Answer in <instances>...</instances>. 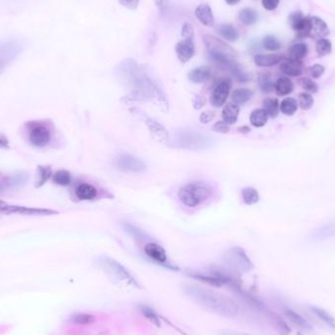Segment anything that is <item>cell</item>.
<instances>
[{"label":"cell","mask_w":335,"mask_h":335,"mask_svg":"<svg viewBox=\"0 0 335 335\" xmlns=\"http://www.w3.org/2000/svg\"><path fill=\"white\" fill-rule=\"evenodd\" d=\"M183 294L206 311L224 318H235L240 312L238 303L229 296L197 284L182 285Z\"/></svg>","instance_id":"6da1fadb"},{"label":"cell","mask_w":335,"mask_h":335,"mask_svg":"<svg viewBox=\"0 0 335 335\" xmlns=\"http://www.w3.org/2000/svg\"><path fill=\"white\" fill-rule=\"evenodd\" d=\"M203 40L210 57L221 69L231 72L241 82L248 80V76L237 63V53L232 47L211 34H205Z\"/></svg>","instance_id":"7a4b0ae2"},{"label":"cell","mask_w":335,"mask_h":335,"mask_svg":"<svg viewBox=\"0 0 335 335\" xmlns=\"http://www.w3.org/2000/svg\"><path fill=\"white\" fill-rule=\"evenodd\" d=\"M98 265L105 274L113 280L135 288H141L136 276L118 261L110 257L102 256L98 259Z\"/></svg>","instance_id":"3957f363"},{"label":"cell","mask_w":335,"mask_h":335,"mask_svg":"<svg viewBox=\"0 0 335 335\" xmlns=\"http://www.w3.org/2000/svg\"><path fill=\"white\" fill-rule=\"evenodd\" d=\"M213 189L208 183L192 182L186 183L179 191V198L187 207L194 208L212 195Z\"/></svg>","instance_id":"277c9868"},{"label":"cell","mask_w":335,"mask_h":335,"mask_svg":"<svg viewBox=\"0 0 335 335\" xmlns=\"http://www.w3.org/2000/svg\"><path fill=\"white\" fill-rule=\"evenodd\" d=\"M26 135L30 144L36 148L47 146L52 139V122L46 120H34L25 122Z\"/></svg>","instance_id":"5b68a950"},{"label":"cell","mask_w":335,"mask_h":335,"mask_svg":"<svg viewBox=\"0 0 335 335\" xmlns=\"http://www.w3.org/2000/svg\"><path fill=\"white\" fill-rule=\"evenodd\" d=\"M223 264L229 272L236 275L247 274L254 270L255 266L241 247H232L223 256Z\"/></svg>","instance_id":"8992f818"},{"label":"cell","mask_w":335,"mask_h":335,"mask_svg":"<svg viewBox=\"0 0 335 335\" xmlns=\"http://www.w3.org/2000/svg\"><path fill=\"white\" fill-rule=\"evenodd\" d=\"M175 140L177 147L195 151L205 149L212 143L211 139L207 136L193 130H183L179 132Z\"/></svg>","instance_id":"52a82bcc"},{"label":"cell","mask_w":335,"mask_h":335,"mask_svg":"<svg viewBox=\"0 0 335 335\" xmlns=\"http://www.w3.org/2000/svg\"><path fill=\"white\" fill-rule=\"evenodd\" d=\"M23 46L18 40H8L0 44V75L10 63L22 52Z\"/></svg>","instance_id":"ba28073f"},{"label":"cell","mask_w":335,"mask_h":335,"mask_svg":"<svg viewBox=\"0 0 335 335\" xmlns=\"http://www.w3.org/2000/svg\"><path fill=\"white\" fill-rule=\"evenodd\" d=\"M0 214L2 215H23V216H51L58 215L59 212L46 208H35V207H26L19 205H4L0 209Z\"/></svg>","instance_id":"9c48e42d"},{"label":"cell","mask_w":335,"mask_h":335,"mask_svg":"<svg viewBox=\"0 0 335 335\" xmlns=\"http://www.w3.org/2000/svg\"><path fill=\"white\" fill-rule=\"evenodd\" d=\"M144 252L147 255V257L154 261L156 264L162 265L172 271H179L178 267H175L169 263L167 253L161 245L153 242L147 243L144 246Z\"/></svg>","instance_id":"30bf717a"},{"label":"cell","mask_w":335,"mask_h":335,"mask_svg":"<svg viewBox=\"0 0 335 335\" xmlns=\"http://www.w3.org/2000/svg\"><path fill=\"white\" fill-rule=\"evenodd\" d=\"M116 166L121 171L128 173H140L146 169V165L139 158L128 153L119 155L116 160Z\"/></svg>","instance_id":"8fae6325"},{"label":"cell","mask_w":335,"mask_h":335,"mask_svg":"<svg viewBox=\"0 0 335 335\" xmlns=\"http://www.w3.org/2000/svg\"><path fill=\"white\" fill-rule=\"evenodd\" d=\"M231 90V82L229 79H224L214 89L210 97V103L214 107H222L228 100Z\"/></svg>","instance_id":"7c38bea8"},{"label":"cell","mask_w":335,"mask_h":335,"mask_svg":"<svg viewBox=\"0 0 335 335\" xmlns=\"http://www.w3.org/2000/svg\"><path fill=\"white\" fill-rule=\"evenodd\" d=\"M329 33V29L326 23L319 17H309V27L307 31V37L320 39L324 38Z\"/></svg>","instance_id":"4fadbf2b"},{"label":"cell","mask_w":335,"mask_h":335,"mask_svg":"<svg viewBox=\"0 0 335 335\" xmlns=\"http://www.w3.org/2000/svg\"><path fill=\"white\" fill-rule=\"evenodd\" d=\"M282 313L286 318V320L291 322L293 325H295L299 329V331L304 333V332H311L313 330L312 324L293 309L283 308Z\"/></svg>","instance_id":"5bb4252c"},{"label":"cell","mask_w":335,"mask_h":335,"mask_svg":"<svg viewBox=\"0 0 335 335\" xmlns=\"http://www.w3.org/2000/svg\"><path fill=\"white\" fill-rule=\"evenodd\" d=\"M28 176L25 173L15 174L12 176H6L0 178V195L9 189L17 188L27 183Z\"/></svg>","instance_id":"9a60e30c"},{"label":"cell","mask_w":335,"mask_h":335,"mask_svg":"<svg viewBox=\"0 0 335 335\" xmlns=\"http://www.w3.org/2000/svg\"><path fill=\"white\" fill-rule=\"evenodd\" d=\"M176 53L182 63H187L195 53V46L192 39H184L179 41L176 46Z\"/></svg>","instance_id":"2e32d148"},{"label":"cell","mask_w":335,"mask_h":335,"mask_svg":"<svg viewBox=\"0 0 335 335\" xmlns=\"http://www.w3.org/2000/svg\"><path fill=\"white\" fill-rule=\"evenodd\" d=\"M309 310L318 320H320L324 325L335 332V318L329 312L316 305H310Z\"/></svg>","instance_id":"e0dca14e"},{"label":"cell","mask_w":335,"mask_h":335,"mask_svg":"<svg viewBox=\"0 0 335 335\" xmlns=\"http://www.w3.org/2000/svg\"><path fill=\"white\" fill-rule=\"evenodd\" d=\"M145 122H146V125L148 127V130L151 133L152 137L159 142L166 144L169 140V134H167L166 129L160 122H158L155 120L146 119Z\"/></svg>","instance_id":"ac0fdd59"},{"label":"cell","mask_w":335,"mask_h":335,"mask_svg":"<svg viewBox=\"0 0 335 335\" xmlns=\"http://www.w3.org/2000/svg\"><path fill=\"white\" fill-rule=\"evenodd\" d=\"M195 16L204 26L213 27L215 25L213 11L209 4L203 3L198 5L195 9Z\"/></svg>","instance_id":"d6986e66"},{"label":"cell","mask_w":335,"mask_h":335,"mask_svg":"<svg viewBox=\"0 0 335 335\" xmlns=\"http://www.w3.org/2000/svg\"><path fill=\"white\" fill-rule=\"evenodd\" d=\"M212 76V69L208 66H201L193 69L188 74V79L194 83H202Z\"/></svg>","instance_id":"ffe728a7"},{"label":"cell","mask_w":335,"mask_h":335,"mask_svg":"<svg viewBox=\"0 0 335 335\" xmlns=\"http://www.w3.org/2000/svg\"><path fill=\"white\" fill-rule=\"evenodd\" d=\"M280 71L289 76H299L303 73V63L297 60H286L280 65Z\"/></svg>","instance_id":"44dd1931"},{"label":"cell","mask_w":335,"mask_h":335,"mask_svg":"<svg viewBox=\"0 0 335 335\" xmlns=\"http://www.w3.org/2000/svg\"><path fill=\"white\" fill-rule=\"evenodd\" d=\"M283 60L281 54H258L254 57V62L258 67H272Z\"/></svg>","instance_id":"7402d4cb"},{"label":"cell","mask_w":335,"mask_h":335,"mask_svg":"<svg viewBox=\"0 0 335 335\" xmlns=\"http://www.w3.org/2000/svg\"><path fill=\"white\" fill-rule=\"evenodd\" d=\"M76 196L82 201L93 200L97 196V189L92 184L81 183L76 187Z\"/></svg>","instance_id":"603a6c76"},{"label":"cell","mask_w":335,"mask_h":335,"mask_svg":"<svg viewBox=\"0 0 335 335\" xmlns=\"http://www.w3.org/2000/svg\"><path fill=\"white\" fill-rule=\"evenodd\" d=\"M294 90V85L289 77L282 76L279 77L274 83V91L279 96L288 95Z\"/></svg>","instance_id":"cb8c5ba5"},{"label":"cell","mask_w":335,"mask_h":335,"mask_svg":"<svg viewBox=\"0 0 335 335\" xmlns=\"http://www.w3.org/2000/svg\"><path fill=\"white\" fill-rule=\"evenodd\" d=\"M239 106L232 103H229L228 105H226L223 113H222V117H223V121L227 122L228 124H234L239 116Z\"/></svg>","instance_id":"d4e9b609"},{"label":"cell","mask_w":335,"mask_h":335,"mask_svg":"<svg viewBox=\"0 0 335 335\" xmlns=\"http://www.w3.org/2000/svg\"><path fill=\"white\" fill-rule=\"evenodd\" d=\"M335 236V223L324 225L320 229H316L312 232V238L314 240H324Z\"/></svg>","instance_id":"484cf974"},{"label":"cell","mask_w":335,"mask_h":335,"mask_svg":"<svg viewBox=\"0 0 335 335\" xmlns=\"http://www.w3.org/2000/svg\"><path fill=\"white\" fill-rule=\"evenodd\" d=\"M137 310L141 316H143L146 320H149L150 322L154 323L157 326H161V319L159 315L154 311L150 306L145 304H138Z\"/></svg>","instance_id":"4316f807"},{"label":"cell","mask_w":335,"mask_h":335,"mask_svg":"<svg viewBox=\"0 0 335 335\" xmlns=\"http://www.w3.org/2000/svg\"><path fill=\"white\" fill-rule=\"evenodd\" d=\"M309 49L306 44H295L293 46H290L288 49V56L291 60H297L301 61L303 58H305L308 55Z\"/></svg>","instance_id":"83f0119b"},{"label":"cell","mask_w":335,"mask_h":335,"mask_svg":"<svg viewBox=\"0 0 335 335\" xmlns=\"http://www.w3.org/2000/svg\"><path fill=\"white\" fill-rule=\"evenodd\" d=\"M52 177V169L50 166H37L36 170V182H35V188H39L44 186L48 180Z\"/></svg>","instance_id":"f1b7e54d"},{"label":"cell","mask_w":335,"mask_h":335,"mask_svg":"<svg viewBox=\"0 0 335 335\" xmlns=\"http://www.w3.org/2000/svg\"><path fill=\"white\" fill-rule=\"evenodd\" d=\"M268 119L269 115L263 108L254 110L250 115V122L255 128L264 127L268 122Z\"/></svg>","instance_id":"f546056e"},{"label":"cell","mask_w":335,"mask_h":335,"mask_svg":"<svg viewBox=\"0 0 335 335\" xmlns=\"http://www.w3.org/2000/svg\"><path fill=\"white\" fill-rule=\"evenodd\" d=\"M239 21L245 26H251L258 21V13L252 8H243L238 14Z\"/></svg>","instance_id":"4dcf8cb0"},{"label":"cell","mask_w":335,"mask_h":335,"mask_svg":"<svg viewBox=\"0 0 335 335\" xmlns=\"http://www.w3.org/2000/svg\"><path fill=\"white\" fill-rule=\"evenodd\" d=\"M253 96V92L248 90V89H239L234 91L232 95H231V99L232 102L236 105H241L246 102H248Z\"/></svg>","instance_id":"1f68e13d"},{"label":"cell","mask_w":335,"mask_h":335,"mask_svg":"<svg viewBox=\"0 0 335 335\" xmlns=\"http://www.w3.org/2000/svg\"><path fill=\"white\" fill-rule=\"evenodd\" d=\"M68 321L74 324H91L95 321V317L92 314H87V313H75L71 315L68 319Z\"/></svg>","instance_id":"d6a6232c"},{"label":"cell","mask_w":335,"mask_h":335,"mask_svg":"<svg viewBox=\"0 0 335 335\" xmlns=\"http://www.w3.org/2000/svg\"><path fill=\"white\" fill-rule=\"evenodd\" d=\"M279 109L284 115L292 116L297 112L298 102L292 97H287L281 101V103L279 104Z\"/></svg>","instance_id":"836d02e7"},{"label":"cell","mask_w":335,"mask_h":335,"mask_svg":"<svg viewBox=\"0 0 335 335\" xmlns=\"http://www.w3.org/2000/svg\"><path fill=\"white\" fill-rule=\"evenodd\" d=\"M219 33L221 34L222 37H224L225 39H227L229 41H235L239 36L235 28L229 24L222 25L219 29Z\"/></svg>","instance_id":"e575fe53"},{"label":"cell","mask_w":335,"mask_h":335,"mask_svg":"<svg viewBox=\"0 0 335 335\" xmlns=\"http://www.w3.org/2000/svg\"><path fill=\"white\" fill-rule=\"evenodd\" d=\"M52 180L53 183L57 185L67 186L72 182V176L70 172L66 170H59L56 173H54V175H52Z\"/></svg>","instance_id":"d590c367"},{"label":"cell","mask_w":335,"mask_h":335,"mask_svg":"<svg viewBox=\"0 0 335 335\" xmlns=\"http://www.w3.org/2000/svg\"><path fill=\"white\" fill-rule=\"evenodd\" d=\"M263 109L268 113L269 117H277L279 111V102L276 98H266L263 102Z\"/></svg>","instance_id":"8d00e7d4"},{"label":"cell","mask_w":335,"mask_h":335,"mask_svg":"<svg viewBox=\"0 0 335 335\" xmlns=\"http://www.w3.org/2000/svg\"><path fill=\"white\" fill-rule=\"evenodd\" d=\"M241 194L243 202L246 205H253L259 201V193L253 187H244Z\"/></svg>","instance_id":"74e56055"},{"label":"cell","mask_w":335,"mask_h":335,"mask_svg":"<svg viewBox=\"0 0 335 335\" xmlns=\"http://www.w3.org/2000/svg\"><path fill=\"white\" fill-rule=\"evenodd\" d=\"M305 19H306V17L303 15L302 12L296 11V12L291 13L289 15V18H288L291 28L297 32V31L300 30V28L302 27V25L304 24Z\"/></svg>","instance_id":"f35d334b"},{"label":"cell","mask_w":335,"mask_h":335,"mask_svg":"<svg viewBox=\"0 0 335 335\" xmlns=\"http://www.w3.org/2000/svg\"><path fill=\"white\" fill-rule=\"evenodd\" d=\"M262 46L269 51H277L281 48L280 41L274 35H267L262 40Z\"/></svg>","instance_id":"ab89813d"},{"label":"cell","mask_w":335,"mask_h":335,"mask_svg":"<svg viewBox=\"0 0 335 335\" xmlns=\"http://www.w3.org/2000/svg\"><path fill=\"white\" fill-rule=\"evenodd\" d=\"M316 50H317V53L320 56H324V55L329 54L331 52V50H332L331 41L329 39H327V38H320V39H319L317 41Z\"/></svg>","instance_id":"60d3db41"},{"label":"cell","mask_w":335,"mask_h":335,"mask_svg":"<svg viewBox=\"0 0 335 335\" xmlns=\"http://www.w3.org/2000/svg\"><path fill=\"white\" fill-rule=\"evenodd\" d=\"M259 86L261 91L266 93L272 92L274 89V83L271 79V76L267 74H262L259 76Z\"/></svg>","instance_id":"b9f144b4"},{"label":"cell","mask_w":335,"mask_h":335,"mask_svg":"<svg viewBox=\"0 0 335 335\" xmlns=\"http://www.w3.org/2000/svg\"><path fill=\"white\" fill-rule=\"evenodd\" d=\"M315 103V100L313 96L310 93L307 92H302L299 94V103L298 105L303 109V110H309L311 109Z\"/></svg>","instance_id":"7bdbcfd3"},{"label":"cell","mask_w":335,"mask_h":335,"mask_svg":"<svg viewBox=\"0 0 335 335\" xmlns=\"http://www.w3.org/2000/svg\"><path fill=\"white\" fill-rule=\"evenodd\" d=\"M301 87L304 89L306 92H311V93H316L319 91V86L311 78L309 77H303L299 80Z\"/></svg>","instance_id":"ee69618b"},{"label":"cell","mask_w":335,"mask_h":335,"mask_svg":"<svg viewBox=\"0 0 335 335\" xmlns=\"http://www.w3.org/2000/svg\"><path fill=\"white\" fill-rule=\"evenodd\" d=\"M182 36L184 39H192L193 40L194 29H193L192 25H190L187 22H185L183 24V28H182Z\"/></svg>","instance_id":"f6af8a7d"},{"label":"cell","mask_w":335,"mask_h":335,"mask_svg":"<svg viewBox=\"0 0 335 335\" xmlns=\"http://www.w3.org/2000/svg\"><path fill=\"white\" fill-rule=\"evenodd\" d=\"M212 130L219 134H227L229 132V124L225 121H219L214 124Z\"/></svg>","instance_id":"bcb514c9"},{"label":"cell","mask_w":335,"mask_h":335,"mask_svg":"<svg viewBox=\"0 0 335 335\" xmlns=\"http://www.w3.org/2000/svg\"><path fill=\"white\" fill-rule=\"evenodd\" d=\"M310 74L311 76H313L314 78H319L320 76L323 75L324 73V67L320 64H316L313 67H311L310 69Z\"/></svg>","instance_id":"7dc6e473"},{"label":"cell","mask_w":335,"mask_h":335,"mask_svg":"<svg viewBox=\"0 0 335 335\" xmlns=\"http://www.w3.org/2000/svg\"><path fill=\"white\" fill-rule=\"evenodd\" d=\"M123 227H124V229H125V230L128 232H130L136 238H142L143 237V233L139 229H137L136 227H134V226H132L130 224H124Z\"/></svg>","instance_id":"c3c4849f"},{"label":"cell","mask_w":335,"mask_h":335,"mask_svg":"<svg viewBox=\"0 0 335 335\" xmlns=\"http://www.w3.org/2000/svg\"><path fill=\"white\" fill-rule=\"evenodd\" d=\"M279 4V0H262V5L266 10L273 11Z\"/></svg>","instance_id":"681fc988"},{"label":"cell","mask_w":335,"mask_h":335,"mask_svg":"<svg viewBox=\"0 0 335 335\" xmlns=\"http://www.w3.org/2000/svg\"><path fill=\"white\" fill-rule=\"evenodd\" d=\"M119 2L128 9L136 10L139 5V0H119Z\"/></svg>","instance_id":"f907efd6"},{"label":"cell","mask_w":335,"mask_h":335,"mask_svg":"<svg viewBox=\"0 0 335 335\" xmlns=\"http://www.w3.org/2000/svg\"><path fill=\"white\" fill-rule=\"evenodd\" d=\"M215 116H216V114H215V112H212V111L204 112L200 116V122L202 123H207V122H211L215 118Z\"/></svg>","instance_id":"816d5d0a"},{"label":"cell","mask_w":335,"mask_h":335,"mask_svg":"<svg viewBox=\"0 0 335 335\" xmlns=\"http://www.w3.org/2000/svg\"><path fill=\"white\" fill-rule=\"evenodd\" d=\"M219 335H251L245 332H241V331H237V330H233V329H221L218 331Z\"/></svg>","instance_id":"f5cc1de1"},{"label":"cell","mask_w":335,"mask_h":335,"mask_svg":"<svg viewBox=\"0 0 335 335\" xmlns=\"http://www.w3.org/2000/svg\"><path fill=\"white\" fill-rule=\"evenodd\" d=\"M9 140L7 137L3 134H0V149H9Z\"/></svg>","instance_id":"db71d44e"},{"label":"cell","mask_w":335,"mask_h":335,"mask_svg":"<svg viewBox=\"0 0 335 335\" xmlns=\"http://www.w3.org/2000/svg\"><path fill=\"white\" fill-rule=\"evenodd\" d=\"M205 102H206L205 98H203L202 96H196L195 100L193 101L194 108H195V109H200V108H202V107L204 106Z\"/></svg>","instance_id":"11a10c76"},{"label":"cell","mask_w":335,"mask_h":335,"mask_svg":"<svg viewBox=\"0 0 335 335\" xmlns=\"http://www.w3.org/2000/svg\"><path fill=\"white\" fill-rule=\"evenodd\" d=\"M153 1L155 2V4H156V6L158 7L159 11H160L161 13H163L164 10L166 9V3H167V1H166V0H153Z\"/></svg>","instance_id":"9f6ffc18"},{"label":"cell","mask_w":335,"mask_h":335,"mask_svg":"<svg viewBox=\"0 0 335 335\" xmlns=\"http://www.w3.org/2000/svg\"><path fill=\"white\" fill-rule=\"evenodd\" d=\"M226 2L229 4V5H236L240 2V0H226Z\"/></svg>","instance_id":"6f0895ef"},{"label":"cell","mask_w":335,"mask_h":335,"mask_svg":"<svg viewBox=\"0 0 335 335\" xmlns=\"http://www.w3.org/2000/svg\"><path fill=\"white\" fill-rule=\"evenodd\" d=\"M240 133H243V134H247V133H249L250 132V129L248 128V127H243V128H240L239 130H238Z\"/></svg>","instance_id":"680465c9"},{"label":"cell","mask_w":335,"mask_h":335,"mask_svg":"<svg viewBox=\"0 0 335 335\" xmlns=\"http://www.w3.org/2000/svg\"><path fill=\"white\" fill-rule=\"evenodd\" d=\"M4 205H6V203L4 202V201H2V200H0V209L4 206Z\"/></svg>","instance_id":"91938a15"},{"label":"cell","mask_w":335,"mask_h":335,"mask_svg":"<svg viewBox=\"0 0 335 335\" xmlns=\"http://www.w3.org/2000/svg\"><path fill=\"white\" fill-rule=\"evenodd\" d=\"M296 335H306L305 333H303V332H301V331H298L297 333H296Z\"/></svg>","instance_id":"94428289"}]
</instances>
